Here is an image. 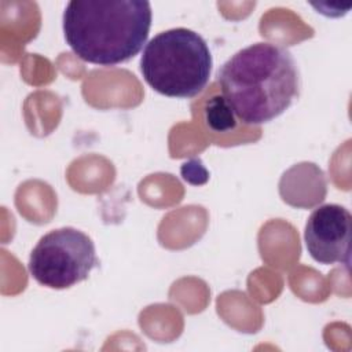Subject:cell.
Instances as JSON below:
<instances>
[{"label":"cell","instance_id":"7a4b0ae2","mask_svg":"<svg viewBox=\"0 0 352 352\" xmlns=\"http://www.w3.org/2000/svg\"><path fill=\"white\" fill-rule=\"evenodd\" d=\"M62 25L66 43L80 59L113 66L143 48L151 6L144 0H73L63 11Z\"/></svg>","mask_w":352,"mask_h":352},{"label":"cell","instance_id":"3957f363","mask_svg":"<svg viewBox=\"0 0 352 352\" xmlns=\"http://www.w3.org/2000/svg\"><path fill=\"white\" fill-rule=\"evenodd\" d=\"M212 54L201 34L175 28L154 36L144 47L140 72L158 94L170 98H192L209 82Z\"/></svg>","mask_w":352,"mask_h":352},{"label":"cell","instance_id":"277c9868","mask_svg":"<svg viewBox=\"0 0 352 352\" xmlns=\"http://www.w3.org/2000/svg\"><path fill=\"white\" fill-rule=\"evenodd\" d=\"M98 265L95 245L82 231L62 227L40 238L29 257V272L50 289H67L88 278Z\"/></svg>","mask_w":352,"mask_h":352},{"label":"cell","instance_id":"6da1fadb","mask_svg":"<svg viewBox=\"0 0 352 352\" xmlns=\"http://www.w3.org/2000/svg\"><path fill=\"white\" fill-rule=\"evenodd\" d=\"M217 82L236 120L246 125L279 117L300 92L294 58L271 43H254L239 50L220 67Z\"/></svg>","mask_w":352,"mask_h":352},{"label":"cell","instance_id":"5b68a950","mask_svg":"<svg viewBox=\"0 0 352 352\" xmlns=\"http://www.w3.org/2000/svg\"><path fill=\"white\" fill-rule=\"evenodd\" d=\"M352 216L341 205L316 208L307 220L304 239L311 257L320 264L349 265Z\"/></svg>","mask_w":352,"mask_h":352},{"label":"cell","instance_id":"52a82bcc","mask_svg":"<svg viewBox=\"0 0 352 352\" xmlns=\"http://www.w3.org/2000/svg\"><path fill=\"white\" fill-rule=\"evenodd\" d=\"M182 176L186 182L194 184V186H201L208 182L209 179V172L204 166L202 161L198 158L190 160L182 165Z\"/></svg>","mask_w":352,"mask_h":352},{"label":"cell","instance_id":"8992f818","mask_svg":"<svg viewBox=\"0 0 352 352\" xmlns=\"http://www.w3.org/2000/svg\"><path fill=\"white\" fill-rule=\"evenodd\" d=\"M205 121L214 132H228L236 126V117L220 94L213 95L206 100Z\"/></svg>","mask_w":352,"mask_h":352}]
</instances>
